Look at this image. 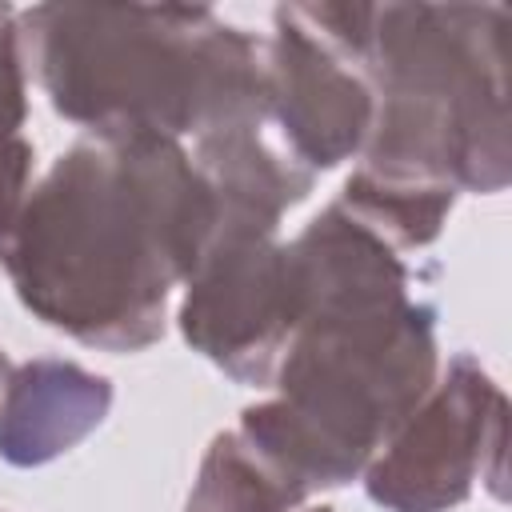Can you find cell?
Segmentation results:
<instances>
[{
	"label": "cell",
	"instance_id": "obj_5",
	"mask_svg": "<svg viewBox=\"0 0 512 512\" xmlns=\"http://www.w3.org/2000/svg\"><path fill=\"white\" fill-rule=\"evenodd\" d=\"M488 456H504V396L472 356H456L364 468L368 496L392 512H444L472 492Z\"/></svg>",
	"mask_w": 512,
	"mask_h": 512
},
{
	"label": "cell",
	"instance_id": "obj_6",
	"mask_svg": "<svg viewBox=\"0 0 512 512\" xmlns=\"http://www.w3.org/2000/svg\"><path fill=\"white\" fill-rule=\"evenodd\" d=\"M264 116L308 172L340 164L368 140L376 116L372 84L360 56L328 24L324 4L276 8Z\"/></svg>",
	"mask_w": 512,
	"mask_h": 512
},
{
	"label": "cell",
	"instance_id": "obj_10",
	"mask_svg": "<svg viewBox=\"0 0 512 512\" xmlns=\"http://www.w3.org/2000/svg\"><path fill=\"white\" fill-rule=\"evenodd\" d=\"M24 36L20 12L0 4V232L24 204L32 144L20 136L24 124Z\"/></svg>",
	"mask_w": 512,
	"mask_h": 512
},
{
	"label": "cell",
	"instance_id": "obj_8",
	"mask_svg": "<svg viewBox=\"0 0 512 512\" xmlns=\"http://www.w3.org/2000/svg\"><path fill=\"white\" fill-rule=\"evenodd\" d=\"M304 496L308 488L300 480H292L240 432H224L204 456L188 512H292Z\"/></svg>",
	"mask_w": 512,
	"mask_h": 512
},
{
	"label": "cell",
	"instance_id": "obj_9",
	"mask_svg": "<svg viewBox=\"0 0 512 512\" xmlns=\"http://www.w3.org/2000/svg\"><path fill=\"white\" fill-rule=\"evenodd\" d=\"M452 196L456 188L440 180L380 176L360 168L344 184V200L336 208L348 212L384 244H428L440 232V220L448 216Z\"/></svg>",
	"mask_w": 512,
	"mask_h": 512
},
{
	"label": "cell",
	"instance_id": "obj_2",
	"mask_svg": "<svg viewBox=\"0 0 512 512\" xmlns=\"http://www.w3.org/2000/svg\"><path fill=\"white\" fill-rule=\"evenodd\" d=\"M20 36L56 112L96 136H208L268 112V48L208 8L40 4Z\"/></svg>",
	"mask_w": 512,
	"mask_h": 512
},
{
	"label": "cell",
	"instance_id": "obj_11",
	"mask_svg": "<svg viewBox=\"0 0 512 512\" xmlns=\"http://www.w3.org/2000/svg\"><path fill=\"white\" fill-rule=\"evenodd\" d=\"M8 384H12V364H8V356L0 352V408H4V396H8Z\"/></svg>",
	"mask_w": 512,
	"mask_h": 512
},
{
	"label": "cell",
	"instance_id": "obj_12",
	"mask_svg": "<svg viewBox=\"0 0 512 512\" xmlns=\"http://www.w3.org/2000/svg\"><path fill=\"white\" fill-rule=\"evenodd\" d=\"M304 512H328V508H304Z\"/></svg>",
	"mask_w": 512,
	"mask_h": 512
},
{
	"label": "cell",
	"instance_id": "obj_1",
	"mask_svg": "<svg viewBox=\"0 0 512 512\" xmlns=\"http://www.w3.org/2000/svg\"><path fill=\"white\" fill-rule=\"evenodd\" d=\"M216 224V192L172 136H96L24 196L0 260L44 324L132 352L160 336L168 288L192 276Z\"/></svg>",
	"mask_w": 512,
	"mask_h": 512
},
{
	"label": "cell",
	"instance_id": "obj_4",
	"mask_svg": "<svg viewBox=\"0 0 512 512\" xmlns=\"http://www.w3.org/2000/svg\"><path fill=\"white\" fill-rule=\"evenodd\" d=\"M276 228L220 216L188 276L180 328L192 348L248 384H268L300 320V288Z\"/></svg>",
	"mask_w": 512,
	"mask_h": 512
},
{
	"label": "cell",
	"instance_id": "obj_7",
	"mask_svg": "<svg viewBox=\"0 0 512 512\" xmlns=\"http://www.w3.org/2000/svg\"><path fill=\"white\" fill-rule=\"evenodd\" d=\"M108 380L68 360H32L12 372L0 408V456L28 468L68 452L108 412Z\"/></svg>",
	"mask_w": 512,
	"mask_h": 512
},
{
	"label": "cell",
	"instance_id": "obj_3",
	"mask_svg": "<svg viewBox=\"0 0 512 512\" xmlns=\"http://www.w3.org/2000/svg\"><path fill=\"white\" fill-rule=\"evenodd\" d=\"M504 8L372 4L360 68L376 116L364 172L492 192L508 180Z\"/></svg>",
	"mask_w": 512,
	"mask_h": 512
}]
</instances>
